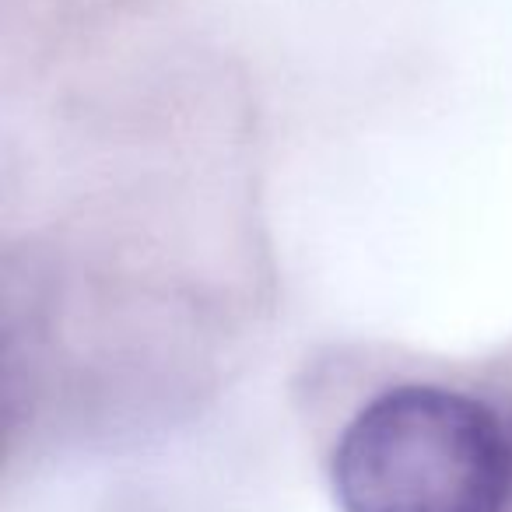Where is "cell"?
<instances>
[{
    "label": "cell",
    "mask_w": 512,
    "mask_h": 512,
    "mask_svg": "<svg viewBox=\"0 0 512 512\" xmlns=\"http://www.w3.org/2000/svg\"><path fill=\"white\" fill-rule=\"evenodd\" d=\"M344 512H505L509 428L446 386H397L355 414L334 449Z\"/></svg>",
    "instance_id": "obj_1"
},
{
    "label": "cell",
    "mask_w": 512,
    "mask_h": 512,
    "mask_svg": "<svg viewBox=\"0 0 512 512\" xmlns=\"http://www.w3.org/2000/svg\"><path fill=\"white\" fill-rule=\"evenodd\" d=\"M509 446H512V425H509Z\"/></svg>",
    "instance_id": "obj_2"
}]
</instances>
